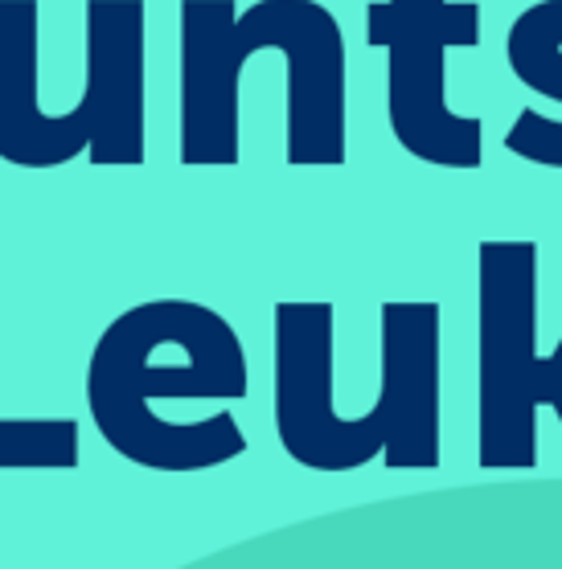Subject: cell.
Listing matches in <instances>:
<instances>
[{
  "label": "cell",
  "mask_w": 562,
  "mask_h": 569,
  "mask_svg": "<svg viewBox=\"0 0 562 569\" xmlns=\"http://www.w3.org/2000/svg\"><path fill=\"white\" fill-rule=\"evenodd\" d=\"M333 320L325 299L275 303V439L292 463L345 476L382 463L391 471H435L444 463L440 328L435 299H386L378 308V398L362 418L333 406Z\"/></svg>",
  "instance_id": "1"
},
{
  "label": "cell",
  "mask_w": 562,
  "mask_h": 569,
  "mask_svg": "<svg viewBox=\"0 0 562 569\" xmlns=\"http://www.w3.org/2000/svg\"><path fill=\"white\" fill-rule=\"evenodd\" d=\"M79 455L75 418H0V471H75Z\"/></svg>",
  "instance_id": "8"
},
{
  "label": "cell",
  "mask_w": 562,
  "mask_h": 569,
  "mask_svg": "<svg viewBox=\"0 0 562 569\" xmlns=\"http://www.w3.org/2000/svg\"><path fill=\"white\" fill-rule=\"evenodd\" d=\"M38 0H0V160L13 169H140L148 156V4H82V94L70 111L38 103Z\"/></svg>",
  "instance_id": "4"
},
{
  "label": "cell",
  "mask_w": 562,
  "mask_h": 569,
  "mask_svg": "<svg viewBox=\"0 0 562 569\" xmlns=\"http://www.w3.org/2000/svg\"><path fill=\"white\" fill-rule=\"evenodd\" d=\"M259 50L284 53V164L341 169L349 156L345 33L321 0H181L177 9V156L185 169H235L243 156L238 87Z\"/></svg>",
  "instance_id": "2"
},
{
  "label": "cell",
  "mask_w": 562,
  "mask_h": 569,
  "mask_svg": "<svg viewBox=\"0 0 562 569\" xmlns=\"http://www.w3.org/2000/svg\"><path fill=\"white\" fill-rule=\"evenodd\" d=\"M366 41L386 50V119L398 148L435 169H481L484 119L447 103V50L481 46L476 0H374Z\"/></svg>",
  "instance_id": "6"
},
{
  "label": "cell",
  "mask_w": 562,
  "mask_h": 569,
  "mask_svg": "<svg viewBox=\"0 0 562 569\" xmlns=\"http://www.w3.org/2000/svg\"><path fill=\"white\" fill-rule=\"evenodd\" d=\"M250 369L235 323L197 299H148L119 311L87 361V410L99 439L148 471H209L247 455L230 410L201 422H169L157 401L247 398Z\"/></svg>",
  "instance_id": "3"
},
{
  "label": "cell",
  "mask_w": 562,
  "mask_h": 569,
  "mask_svg": "<svg viewBox=\"0 0 562 569\" xmlns=\"http://www.w3.org/2000/svg\"><path fill=\"white\" fill-rule=\"evenodd\" d=\"M559 352H538V242L476 250V463L534 471L538 410L554 406Z\"/></svg>",
  "instance_id": "5"
},
{
  "label": "cell",
  "mask_w": 562,
  "mask_h": 569,
  "mask_svg": "<svg viewBox=\"0 0 562 569\" xmlns=\"http://www.w3.org/2000/svg\"><path fill=\"white\" fill-rule=\"evenodd\" d=\"M505 62L525 91L562 103V0H538L513 17ZM505 152L538 169H562V123L525 107L505 131Z\"/></svg>",
  "instance_id": "7"
}]
</instances>
